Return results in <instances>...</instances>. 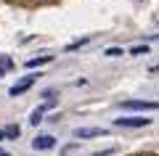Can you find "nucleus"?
I'll list each match as a JSON object with an SVG mask.
<instances>
[{"mask_svg": "<svg viewBox=\"0 0 159 156\" xmlns=\"http://www.w3.org/2000/svg\"><path fill=\"white\" fill-rule=\"evenodd\" d=\"M3 132H6V138H19V132H21V130H19V124H8Z\"/></svg>", "mask_w": 159, "mask_h": 156, "instance_id": "nucleus-10", "label": "nucleus"}, {"mask_svg": "<svg viewBox=\"0 0 159 156\" xmlns=\"http://www.w3.org/2000/svg\"><path fill=\"white\" fill-rule=\"evenodd\" d=\"M3 138H6V132H3V130H0V140H3Z\"/></svg>", "mask_w": 159, "mask_h": 156, "instance_id": "nucleus-14", "label": "nucleus"}, {"mask_svg": "<svg viewBox=\"0 0 159 156\" xmlns=\"http://www.w3.org/2000/svg\"><path fill=\"white\" fill-rule=\"evenodd\" d=\"M114 154V148H106V151H98V154H93V156H111Z\"/></svg>", "mask_w": 159, "mask_h": 156, "instance_id": "nucleus-12", "label": "nucleus"}, {"mask_svg": "<svg viewBox=\"0 0 159 156\" xmlns=\"http://www.w3.org/2000/svg\"><path fill=\"white\" fill-rule=\"evenodd\" d=\"M51 61H53V56H37V58H29L27 66L34 69V66H43V64H51Z\"/></svg>", "mask_w": 159, "mask_h": 156, "instance_id": "nucleus-7", "label": "nucleus"}, {"mask_svg": "<svg viewBox=\"0 0 159 156\" xmlns=\"http://www.w3.org/2000/svg\"><path fill=\"white\" fill-rule=\"evenodd\" d=\"M103 56H109V58H119V56H125V50H122V48H106V50H103Z\"/></svg>", "mask_w": 159, "mask_h": 156, "instance_id": "nucleus-9", "label": "nucleus"}, {"mask_svg": "<svg viewBox=\"0 0 159 156\" xmlns=\"http://www.w3.org/2000/svg\"><path fill=\"white\" fill-rule=\"evenodd\" d=\"M98 135H106V130H103V127H77V130H74V138H77V140L98 138Z\"/></svg>", "mask_w": 159, "mask_h": 156, "instance_id": "nucleus-4", "label": "nucleus"}, {"mask_svg": "<svg viewBox=\"0 0 159 156\" xmlns=\"http://www.w3.org/2000/svg\"><path fill=\"white\" fill-rule=\"evenodd\" d=\"M114 124H117V127H130V130H135V127H148L151 119H146V117H119V119H114Z\"/></svg>", "mask_w": 159, "mask_h": 156, "instance_id": "nucleus-2", "label": "nucleus"}, {"mask_svg": "<svg viewBox=\"0 0 159 156\" xmlns=\"http://www.w3.org/2000/svg\"><path fill=\"white\" fill-rule=\"evenodd\" d=\"M48 109H53V103H45V106H37V109L32 111V117H29V124H34V127H37V124L43 122V114H45Z\"/></svg>", "mask_w": 159, "mask_h": 156, "instance_id": "nucleus-6", "label": "nucleus"}, {"mask_svg": "<svg viewBox=\"0 0 159 156\" xmlns=\"http://www.w3.org/2000/svg\"><path fill=\"white\" fill-rule=\"evenodd\" d=\"M130 53H133V56H146L148 45H135V48H130Z\"/></svg>", "mask_w": 159, "mask_h": 156, "instance_id": "nucleus-11", "label": "nucleus"}, {"mask_svg": "<svg viewBox=\"0 0 159 156\" xmlns=\"http://www.w3.org/2000/svg\"><path fill=\"white\" fill-rule=\"evenodd\" d=\"M53 145H56V138H53V135H37V138L32 140L34 151H48V148H53Z\"/></svg>", "mask_w": 159, "mask_h": 156, "instance_id": "nucleus-5", "label": "nucleus"}, {"mask_svg": "<svg viewBox=\"0 0 159 156\" xmlns=\"http://www.w3.org/2000/svg\"><path fill=\"white\" fill-rule=\"evenodd\" d=\"M122 109H135V111H157L159 103L157 100H125Z\"/></svg>", "mask_w": 159, "mask_h": 156, "instance_id": "nucleus-3", "label": "nucleus"}, {"mask_svg": "<svg viewBox=\"0 0 159 156\" xmlns=\"http://www.w3.org/2000/svg\"><path fill=\"white\" fill-rule=\"evenodd\" d=\"M151 72H159V64H154V66H151Z\"/></svg>", "mask_w": 159, "mask_h": 156, "instance_id": "nucleus-13", "label": "nucleus"}, {"mask_svg": "<svg viewBox=\"0 0 159 156\" xmlns=\"http://www.w3.org/2000/svg\"><path fill=\"white\" fill-rule=\"evenodd\" d=\"M13 66V61H11V56H0V77H6L8 74V69Z\"/></svg>", "mask_w": 159, "mask_h": 156, "instance_id": "nucleus-8", "label": "nucleus"}, {"mask_svg": "<svg viewBox=\"0 0 159 156\" xmlns=\"http://www.w3.org/2000/svg\"><path fill=\"white\" fill-rule=\"evenodd\" d=\"M37 77H43V74H40V72H37V74H27V77H24V79H19V82L13 85V87H8V95H11V98H16V95L27 93V90L34 85V79H37Z\"/></svg>", "mask_w": 159, "mask_h": 156, "instance_id": "nucleus-1", "label": "nucleus"}, {"mask_svg": "<svg viewBox=\"0 0 159 156\" xmlns=\"http://www.w3.org/2000/svg\"><path fill=\"white\" fill-rule=\"evenodd\" d=\"M0 156H8V154H6V151H0Z\"/></svg>", "mask_w": 159, "mask_h": 156, "instance_id": "nucleus-15", "label": "nucleus"}]
</instances>
